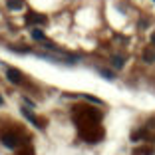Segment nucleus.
Segmentation results:
<instances>
[{"mask_svg": "<svg viewBox=\"0 0 155 155\" xmlns=\"http://www.w3.org/2000/svg\"><path fill=\"white\" fill-rule=\"evenodd\" d=\"M0 139H2V143H4L6 147H10V149L20 147V137L16 135V133H12V131H2L0 133Z\"/></svg>", "mask_w": 155, "mask_h": 155, "instance_id": "f257e3e1", "label": "nucleus"}, {"mask_svg": "<svg viewBox=\"0 0 155 155\" xmlns=\"http://www.w3.org/2000/svg\"><path fill=\"white\" fill-rule=\"evenodd\" d=\"M26 22L28 24H46L48 18H46V16H40V14H36V12H30L26 16Z\"/></svg>", "mask_w": 155, "mask_h": 155, "instance_id": "f03ea898", "label": "nucleus"}, {"mask_svg": "<svg viewBox=\"0 0 155 155\" xmlns=\"http://www.w3.org/2000/svg\"><path fill=\"white\" fill-rule=\"evenodd\" d=\"M6 76H8V80L12 84H20V82H22V74H20L18 70H12V68H10L8 72H6Z\"/></svg>", "mask_w": 155, "mask_h": 155, "instance_id": "7ed1b4c3", "label": "nucleus"}, {"mask_svg": "<svg viewBox=\"0 0 155 155\" xmlns=\"http://www.w3.org/2000/svg\"><path fill=\"white\" fill-rule=\"evenodd\" d=\"M6 4H8L10 10H18V8H22V0H8Z\"/></svg>", "mask_w": 155, "mask_h": 155, "instance_id": "20e7f679", "label": "nucleus"}, {"mask_svg": "<svg viewBox=\"0 0 155 155\" xmlns=\"http://www.w3.org/2000/svg\"><path fill=\"white\" fill-rule=\"evenodd\" d=\"M32 38L34 40H46L44 32H40V30H32Z\"/></svg>", "mask_w": 155, "mask_h": 155, "instance_id": "39448f33", "label": "nucleus"}, {"mask_svg": "<svg viewBox=\"0 0 155 155\" xmlns=\"http://www.w3.org/2000/svg\"><path fill=\"white\" fill-rule=\"evenodd\" d=\"M114 66H115V68H121V66H123V58H119V56L114 58Z\"/></svg>", "mask_w": 155, "mask_h": 155, "instance_id": "423d86ee", "label": "nucleus"}, {"mask_svg": "<svg viewBox=\"0 0 155 155\" xmlns=\"http://www.w3.org/2000/svg\"><path fill=\"white\" fill-rule=\"evenodd\" d=\"M145 60H147V62H153V60H155V54L147 50V52H145Z\"/></svg>", "mask_w": 155, "mask_h": 155, "instance_id": "0eeeda50", "label": "nucleus"}, {"mask_svg": "<svg viewBox=\"0 0 155 155\" xmlns=\"http://www.w3.org/2000/svg\"><path fill=\"white\" fill-rule=\"evenodd\" d=\"M20 155H32V153H30V151L26 149V151H22V153H20Z\"/></svg>", "mask_w": 155, "mask_h": 155, "instance_id": "6e6552de", "label": "nucleus"}, {"mask_svg": "<svg viewBox=\"0 0 155 155\" xmlns=\"http://www.w3.org/2000/svg\"><path fill=\"white\" fill-rule=\"evenodd\" d=\"M151 40H153V44H155V34H153V38H151Z\"/></svg>", "mask_w": 155, "mask_h": 155, "instance_id": "1a4fd4ad", "label": "nucleus"}, {"mask_svg": "<svg viewBox=\"0 0 155 155\" xmlns=\"http://www.w3.org/2000/svg\"><path fill=\"white\" fill-rule=\"evenodd\" d=\"M0 105H2V97H0Z\"/></svg>", "mask_w": 155, "mask_h": 155, "instance_id": "9d476101", "label": "nucleus"}]
</instances>
